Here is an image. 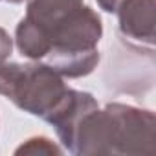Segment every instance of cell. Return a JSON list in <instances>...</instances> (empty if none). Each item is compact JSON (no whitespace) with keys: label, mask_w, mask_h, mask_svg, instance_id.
<instances>
[{"label":"cell","mask_w":156,"mask_h":156,"mask_svg":"<svg viewBox=\"0 0 156 156\" xmlns=\"http://www.w3.org/2000/svg\"><path fill=\"white\" fill-rule=\"evenodd\" d=\"M0 96L20 110L50 123L62 147L73 125L88 108L99 105L90 92L73 90L44 62H17L0 59Z\"/></svg>","instance_id":"cell-2"},{"label":"cell","mask_w":156,"mask_h":156,"mask_svg":"<svg viewBox=\"0 0 156 156\" xmlns=\"http://www.w3.org/2000/svg\"><path fill=\"white\" fill-rule=\"evenodd\" d=\"M11 51H13V39L4 28H0V59L11 57Z\"/></svg>","instance_id":"cell-6"},{"label":"cell","mask_w":156,"mask_h":156,"mask_svg":"<svg viewBox=\"0 0 156 156\" xmlns=\"http://www.w3.org/2000/svg\"><path fill=\"white\" fill-rule=\"evenodd\" d=\"M119 31L136 42L154 44L156 39V0H121L116 9Z\"/></svg>","instance_id":"cell-4"},{"label":"cell","mask_w":156,"mask_h":156,"mask_svg":"<svg viewBox=\"0 0 156 156\" xmlns=\"http://www.w3.org/2000/svg\"><path fill=\"white\" fill-rule=\"evenodd\" d=\"M61 152L62 149L44 136L30 138L15 151V154H61Z\"/></svg>","instance_id":"cell-5"},{"label":"cell","mask_w":156,"mask_h":156,"mask_svg":"<svg viewBox=\"0 0 156 156\" xmlns=\"http://www.w3.org/2000/svg\"><path fill=\"white\" fill-rule=\"evenodd\" d=\"M101 17L85 0H28L15 30L22 57L39 61L64 77H85L99 62Z\"/></svg>","instance_id":"cell-1"},{"label":"cell","mask_w":156,"mask_h":156,"mask_svg":"<svg viewBox=\"0 0 156 156\" xmlns=\"http://www.w3.org/2000/svg\"><path fill=\"white\" fill-rule=\"evenodd\" d=\"M152 110L125 103L88 108L73 125L64 149L72 154H154Z\"/></svg>","instance_id":"cell-3"},{"label":"cell","mask_w":156,"mask_h":156,"mask_svg":"<svg viewBox=\"0 0 156 156\" xmlns=\"http://www.w3.org/2000/svg\"><path fill=\"white\" fill-rule=\"evenodd\" d=\"M0 2H9V4H20L24 0H0Z\"/></svg>","instance_id":"cell-8"},{"label":"cell","mask_w":156,"mask_h":156,"mask_svg":"<svg viewBox=\"0 0 156 156\" xmlns=\"http://www.w3.org/2000/svg\"><path fill=\"white\" fill-rule=\"evenodd\" d=\"M98 4H99V8H101L103 11H107V13H116L118 6L121 4V0H98Z\"/></svg>","instance_id":"cell-7"}]
</instances>
